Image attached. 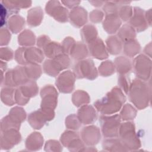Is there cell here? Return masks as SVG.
Returning a JSON list of instances; mask_svg holds the SVG:
<instances>
[{
	"mask_svg": "<svg viewBox=\"0 0 152 152\" xmlns=\"http://www.w3.org/2000/svg\"><path fill=\"white\" fill-rule=\"evenodd\" d=\"M119 5L115 1H106L104 2L103 7V10L106 15L110 14H118V11Z\"/></svg>",
	"mask_w": 152,
	"mask_h": 152,
	"instance_id": "obj_46",
	"label": "cell"
},
{
	"mask_svg": "<svg viewBox=\"0 0 152 152\" xmlns=\"http://www.w3.org/2000/svg\"><path fill=\"white\" fill-rule=\"evenodd\" d=\"M75 78L74 72L69 70L62 72L55 82L58 90L62 93H70L74 88Z\"/></svg>",
	"mask_w": 152,
	"mask_h": 152,
	"instance_id": "obj_13",
	"label": "cell"
},
{
	"mask_svg": "<svg viewBox=\"0 0 152 152\" xmlns=\"http://www.w3.org/2000/svg\"><path fill=\"white\" fill-rule=\"evenodd\" d=\"M61 2L68 8L73 9L78 7L81 2L79 1H62Z\"/></svg>",
	"mask_w": 152,
	"mask_h": 152,
	"instance_id": "obj_56",
	"label": "cell"
},
{
	"mask_svg": "<svg viewBox=\"0 0 152 152\" xmlns=\"http://www.w3.org/2000/svg\"><path fill=\"white\" fill-rule=\"evenodd\" d=\"M11 3L17 8H26L28 7H30L31 5V1H24V2H21V1H10Z\"/></svg>",
	"mask_w": 152,
	"mask_h": 152,
	"instance_id": "obj_55",
	"label": "cell"
},
{
	"mask_svg": "<svg viewBox=\"0 0 152 152\" xmlns=\"http://www.w3.org/2000/svg\"><path fill=\"white\" fill-rule=\"evenodd\" d=\"M24 66L29 80L36 81L40 77L42 69L38 64H31Z\"/></svg>",
	"mask_w": 152,
	"mask_h": 152,
	"instance_id": "obj_36",
	"label": "cell"
},
{
	"mask_svg": "<svg viewBox=\"0 0 152 152\" xmlns=\"http://www.w3.org/2000/svg\"><path fill=\"white\" fill-rule=\"evenodd\" d=\"M80 35L83 41L88 44L97 37V31L94 25L88 24L84 26L81 29Z\"/></svg>",
	"mask_w": 152,
	"mask_h": 152,
	"instance_id": "obj_26",
	"label": "cell"
},
{
	"mask_svg": "<svg viewBox=\"0 0 152 152\" xmlns=\"http://www.w3.org/2000/svg\"><path fill=\"white\" fill-rule=\"evenodd\" d=\"M115 71L114 64L111 61L102 62L99 66V72L102 77H109L112 75Z\"/></svg>",
	"mask_w": 152,
	"mask_h": 152,
	"instance_id": "obj_39",
	"label": "cell"
},
{
	"mask_svg": "<svg viewBox=\"0 0 152 152\" xmlns=\"http://www.w3.org/2000/svg\"><path fill=\"white\" fill-rule=\"evenodd\" d=\"M25 26V20L20 15L15 14L12 15L8 21L9 30L14 34L19 33Z\"/></svg>",
	"mask_w": 152,
	"mask_h": 152,
	"instance_id": "obj_30",
	"label": "cell"
},
{
	"mask_svg": "<svg viewBox=\"0 0 152 152\" xmlns=\"http://www.w3.org/2000/svg\"><path fill=\"white\" fill-rule=\"evenodd\" d=\"M104 13L99 10H94L90 13V20L93 23H99L103 20Z\"/></svg>",
	"mask_w": 152,
	"mask_h": 152,
	"instance_id": "obj_49",
	"label": "cell"
},
{
	"mask_svg": "<svg viewBox=\"0 0 152 152\" xmlns=\"http://www.w3.org/2000/svg\"><path fill=\"white\" fill-rule=\"evenodd\" d=\"M121 119L119 115L115 114L107 116L102 115L99 117L102 132L105 138L118 137L119 128Z\"/></svg>",
	"mask_w": 152,
	"mask_h": 152,
	"instance_id": "obj_6",
	"label": "cell"
},
{
	"mask_svg": "<svg viewBox=\"0 0 152 152\" xmlns=\"http://www.w3.org/2000/svg\"><path fill=\"white\" fill-rule=\"evenodd\" d=\"M21 124L16 122L12 119H11L8 115L6 116L1 122V131L10 129H15L17 130L20 129Z\"/></svg>",
	"mask_w": 152,
	"mask_h": 152,
	"instance_id": "obj_40",
	"label": "cell"
},
{
	"mask_svg": "<svg viewBox=\"0 0 152 152\" xmlns=\"http://www.w3.org/2000/svg\"><path fill=\"white\" fill-rule=\"evenodd\" d=\"M122 22L118 14H107L103 22V27L108 34L117 32L121 26Z\"/></svg>",
	"mask_w": 152,
	"mask_h": 152,
	"instance_id": "obj_20",
	"label": "cell"
},
{
	"mask_svg": "<svg viewBox=\"0 0 152 152\" xmlns=\"http://www.w3.org/2000/svg\"><path fill=\"white\" fill-rule=\"evenodd\" d=\"M144 13L145 11L143 9L137 7L134 8L132 15L129 19V25L137 32L143 31L148 27Z\"/></svg>",
	"mask_w": 152,
	"mask_h": 152,
	"instance_id": "obj_17",
	"label": "cell"
},
{
	"mask_svg": "<svg viewBox=\"0 0 152 152\" xmlns=\"http://www.w3.org/2000/svg\"><path fill=\"white\" fill-rule=\"evenodd\" d=\"M90 3H91L93 6L96 7H101L102 5L104 4V1H89Z\"/></svg>",
	"mask_w": 152,
	"mask_h": 152,
	"instance_id": "obj_59",
	"label": "cell"
},
{
	"mask_svg": "<svg viewBox=\"0 0 152 152\" xmlns=\"http://www.w3.org/2000/svg\"><path fill=\"white\" fill-rule=\"evenodd\" d=\"M81 125L77 115L71 114L68 115L65 119L66 127L71 130H78Z\"/></svg>",
	"mask_w": 152,
	"mask_h": 152,
	"instance_id": "obj_42",
	"label": "cell"
},
{
	"mask_svg": "<svg viewBox=\"0 0 152 152\" xmlns=\"http://www.w3.org/2000/svg\"><path fill=\"white\" fill-rule=\"evenodd\" d=\"M84 147V143L80 137L73 140L67 147L70 151H81Z\"/></svg>",
	"mask_w": 152,
	"mask_h": 152,
	"instance_id": "obj_45",
	"label": "cell"
},
{
	"mask_svg": "<svg viewBox=\"0 0 152 152\" xmlns=\"http://www.w3.org/2000/svg\"><path fill=\"white\" fill-rule=\"evenodd\" d=\"M115 69L119 75L128 74L132 68L131 61L125 56H119L114 61Z\"/></svg>",
	"mask_w": 152,
	"mask_h": 152,
	"instance_id": "obj_24",
	"label": "cell"
},
{
	"mask_svg": "<svg viewBox=\"0 0 152 152\" xmlns=\"http://www.w3.org/2000/svg\"><path fill=\"white\" fill-rule=\"evenodd\" d=\"M132 13L133 10L131 6L128 5H119L118 15L122 21H126L129 20L132 15Z\"/></svg>",
	"mask_w": 152,
	"mask_h": 152,
	"instance_id": "obj_41",
	"label": "cell"
},
{
	"mask_svg": "<svg viewBox=\"0 0 152 152\" xmlns=\"http://www.w3.org/2000/svg\"><path fill=\"white\" fill-rule=\"evenodd\" d=\"M54 117V110H46L40 108L28 115V122L34 129H40L47 122L52 120Z\"/></svg>",
	"mask_w": 152,
	"mask_h": 152,
	"instance_id": "obj_11",
	"label": "cell"
},
{
	"mask_svg": "<svg viewBox=\"0 0 152 152\" xmlns=\"http://www.w3.org/2000/svg\"><path fill=\"white\" fill-rule=\"evenodd\" d=\"M8 12L6 7L4 6V5L2 3H1V27H2L5 23L7 17L8 15Z\"/></svg>",
	"mask_w": 152,
	"mask_h": 152,
	"instance_id": "obj_54",
	"label": "cell"
},
{
	"mask_svg": "<svg viewBox=\"0 0 152 152\" xmlns=\"http://www.w3.org/2000/svg\"><path fill=\"white\" fill-rule=\"evenodd\" d=\"M129 101L139 110L146 108L150 101L151 87L146 81L135 78L130 84L128 92Z\"/></svg>",
	"mask_w": 152,
	"mask_h": 152,
	"instance_id": "obj_2",
	"label": "cell"
},
{
	"mask_svg": "<svg viewBox=\"0 0 152 152\" xmlns=\"http://www.w3.org/2000/svg\"><path fill=\"white\" fill-rule=\"evenodd\" d=\"M131 83L128 74L119 75L118 77V85L119 88L125 92V94H128Z\"/></svg>",
	"mask_w": 152,
	"mask_h": 152,
	"instance_id": "obj_44",
	"label": "cell"
},
{
	"mask_svg": "<svg viewBox=\"0 0 152 152\" xmlns=\"http://www.w3.org/2000/svg\"><path fill=\"white\" fill-rule=\"evenodd\" d=\"M71 60L69 56L61 53L56 57L46 59L43 65V71L50 77H56L61 71L69 67Z\"/></svg>",
	"mask_w": 152,
	"mask_h": 152,
	"instance_id": "obj_5",
	"label": "cell"
},
{
	"mask_svg": "<svg viewBox=\"0 0 152 152\" xmlns=\"http://www.w3.org/2000/svg\"><path fill=\"white\" fill-rule=\"evenodd\" d=\"M8 116L14 121L21 124L26 119V113L22 107L15 106L10 110Z\"/></svg>",
	"mask_w": 152,
	"mask_h": 152,
	"instance_id": "obj_38",
	"label": "cell"
},
{
	"mask_svg": "<svg viewBox=\"0 0 152 152\" xmlns=\"http://www.w3.org/2000/svg\"><path fill=\"white\" fill-rule=\"evenodd\" d=\"M102 147L104 150L108 151H128L118 137L106 138V139L104 140L103 141Z\"/></svg>",
	"mask_w": 152,
	"mask_h": 152,
	"instance_id": "obj_22",
	"label": "cell"
},
{
	"mask_svg": "<svg viewBox=\"0 0 152 152\" xmlns=\"http://www.w3.org/2000/svg\"><path fill=\"white\" fill-rule=\"evenodd\" d=\"M88 50L90 56L97 59L103 60L108 58V52L103 41L99 37L88 44Z\"/></svg>",
	"mask_w": 152,
	"mask_h": 152,
	"instance_id": "obj_16",
	"label": "cell"
},
{
	"mask_svg": "<svg viewBox=\"0 0 152 152\" xmlns=\"http://www.w3.org/2000/svg\"><path fill=\"white\" fill-rule=\"evenodd\" d=\"M125 100L123 91L119 87H115L105 96L95 102L94 106L102 115H110L119 112Z\"/></svg>",
	"mask_w": 152,
	"mask_h": 152,
	"instance_id": "obj_1",
	"label": "cell"
},
{
	"mask_svg": "<svg viewBox=\"0 0 152 152\" xmlns=\"http://www.w3.org/2000/svg\"><path fill=\"white\" fill-rule=\"evenodd\" d=\"M77 116L81 124L89 125L93 124L97 119V113L95 109L91 105L81 106L78 110Z\"/></svg>",
	"mask_w": 152,
	"mask_h": 152,
	"instance_id": "obj_19",
	"label": "cell"
},
{
	"mask_svg": "<svg viewBox=\"0 0 152 152\" xmlns=\"http://www.w3.org/2000/svg\"><path fill=\"white\" fill-rule=\"evenodd\" d=\"M151 42L149 43V44H148L144 49V53L148 56V57L150 58H151Z\"/></svg>",
	"mask_w": 152,
	"mask_h": 152,
	"instance_id": "obj_58",
	"label": "cell"
},
{
	"mask_svg": "<svg viewBox=\"0 0 152 152\" xmlns=\"http://www.w3.org/2000/svg\"><path fill=\"white\" fill-rule=\"evenodd\" d=\"M18 44L24 47L33 46L36 42V36L30 30H24L18 37Z\"/></svg>",
	"mask_w": 152,
	"mask_h": 152,
	"instance_id": "obj_32",
	"label": "cell"
},
{
	"mask_svg": "<svg viewBox=\"0 0 152 152\" xmlns=\"http://www.w3.org/2000/svg\"><path fill=\"white\" fill-rule=\"evenodd\" d=\"M15 89L13 87H5L2 88L1 98L2 102L7 106H12L15 103L14 95Z\"/></svg>",
	"mask_w": 152,
	"mask_h": 152,
	"instance_id": "obj_35",
	"label": "cell"
},
{
	"mask_svg": "<svg viewBox=\"0 0 152 152\" xmlns=\"http://www.w3.org/2000/svg\"><path fill=\"white\" fill-rule=\"evenodd\" d=\"M74 73L75 77L78 79L86 78L93 80L98 76V72L94 63L91 59L78 61L74 66Z\"/></svg>",
	"mask_w": 152,
	"mask_h": 152,
	"instance_id": "obj_8",
	"label": "cell"
},
{
	"mask_svg": "<svg viewBox=\"0 0 152 152\" xmlns=\"http://www.w3.org/2000/svg\"><path fill=\"white\" fill-rule=\"evenodd\" d=\"M137 115V110L131 104H124L120 112L119 116L121 120L130 121L135 118Z\"/></svg>",
	"mask_w": 152,
	"mask_h": 152,
	"instance_id": "obj_37",
	"label": "cell"
},
{
	"mask_svg": "<svg viewBox=\"0 0 152 152\" xmlns=\"http://www.w3.org/2000/svg\"><path fill=\"white\" fill-rule=\"evenodd\" d=\"M43 144V137L40 132H33L26 138L25 146L28 151L40 150Z\"/></svg>",
	"mask_w": 152,
	"mask_h": 152,
	"instance_id": "obj_21",
	"label": "cell"
},
{
	"mask_svg": "<svg viewBox=\"0 0 152 152\" xmlns=\"http://www.w3.org/2000/svg\"><path fill=\"white\" fill-rule=\"evenodd\" d=\"M40 108L47 110H54L58 103V93L56 89L52 85H46L40 90Z\"/></svg>",
	"mask_w": 152,
	"mask_h": 152,
	"instance_id": "obj_10",
	"label": "cell"
},
{
	"mask_svg": "<svg viewBox=\"0 0 152 152\" xmlns=\"http://www.w3.org/2000/svg\"><path fill=\"white\" fill-rule=\"evenodd\" d=\"M21 136L19 130L10 129L1 131V147L2 150H8L20 142Z\"/></svg>",
	"mask_w": 152,
	"mask_h": 152,
	"instance_id": "obj_14",
	"label": "cell"
},
{
	"mask_svg": "<svg viewBox=\"0 0 152 152\" xmlns=\"http://www.w3.org/2000/svg\"><path fill=\"white\" fill-rule=\"evenodd\" d=\"M21 93L26 97L30 99L36 96L39 91V87L36 81L29 80L23 85L18 87Z\"/></svg>",
	"mask_w": 152,
	"mask_h": 152,
	"instance_id": "obj_29",
	"label": "cell"
},
{
	"mask_svg": "<svg viewBox=\"0 0 152 152\" xmlns=\"http://www.w3.org/2000/svg\"><path fill=\"white\" fill-rule=\"evenodd\" d=\"M1 45H7L9 43L11 39V34L9 30L5 28L1 29Z\"/></svg>",
	"mask_w": 152,
	"mask_h": 152,
	"instance_id": "obj_52",
	"label": "cell"
},
{
	"mask_svg": "<svg viewBox=\"0 0 152 152\" xmlns=\"http://www.w3.org/2000/svg\"><path fill=\"white\" fill-rule=\"evenodd\" d=\"M78 134L72 131H65L61 135L60 141L61 144L65 147H67L69 143L75 138L78 137Z\"/></svg>",
	"mask_w": 152,
	"mask_h": 152,
	"instance_id": "obj_43",
	"label": "cell"
},
{
	"mask_svg": "<svg viewBox=\"0 0 152 152\" xmlns=\"http://www.w3.org/2000/svg\"><path fill=\"white\" fill-rule=\"evenodd\" d=\"M118 137L124 145L128 151L138 150L141 147V144L136 132L134 122L128 121L121 124Z\"/></svg>",
	"mask_w": 152,
	"mask_h": 152,
	"instance_id": "obj_3",
	"label": "cell"
},
{
	"mask_svg": "<svg viewBox=\"0 0 152 152\" xmlns=\"http://www.w3.org/2000/svg\"><path fill=\"white\" fill-rule=\"evenodd\" d=\"M69 20L73 26L80 28L87 21V12L84 8L78 6L69 13Z\"/></svg>",
	"mask_w": 152,
	"mask_h": 152,
	"instance_id": "obj_18",
	"label": "cell"
},
{
	"mask_svg": "<svg viewBox=\"0 0 152 152\" xmlns=\"http://www.w3.org/2000/svg\"><path fill=\"white\" fill-rule=\"evenodd\" d=\"M141 50V46L138 42L135 39L124 43V52L125 55L132 58L139 53Z\"/></svg>",
	"mask_w": 152,
	"mask_h": 152,
	"instance_id": "obj_33",
	"label": "cell"
},
{
	"mask_svg": "<svg viewBox=\"0 0 152 152\" xmlns=\"http://www.w3.org/2000/svg\"><path fill=\"white\" fill-rule=\"evenodd\" d=\"M42 51L44 55L50 59H52L61 53H64L61 44L58 42L52 41L49 42L42 49Z\"/></svg>",
	"mask_w": 152,
	"mask_h": 152,
	"instance_id": "obj_27",
	"label": "cell"
},
{
	"mask_svg": "<svg viewBox=\"0 0 152 152\" xmlns=\"http://www.w3.org/2000/svg\"><path fill=\"white\" fill-rule=\"evenodd\" d=\"M14 53L13 51L9 48L5 47L1 48L0 57L1 60L5 61H8L11 60L13 58Z\"/></svg>",
	"mask_w": 152,
	"mask_h": 152,
	"instance_id": "obj_51",
	"label": "cell"
},
{
	"mask_svg": "<svg viewBox=\"0 0 152 152\" xmlns=\"http://www.w3.org/2000/svg\"><path fill=\"white\" fill-rule=\"evenodd\" d=\"M88 54V50L86 43L81 42H77L74 45L69 55L73 59L79 61L85 59V58L87 57Z\"/></svg>",
	"mask_w": 152,
	"mask_h": 152,
	"instance_id": "obj_25",
	"label": "cell"
},
{
	"mask_svg": "<svg viewBox=\"0 0 152 152\" xmlns=\"http://www.w3.org/2000/svg\"><path fill=\"white\" fill-rule=\"evenodd\" d=\"M43 18V12L41 7H36L28 11L27 22L31 27H36L40 24Z\"/></svg>",
	"mask_w": 152,
	"mask_h": 152,
	"instance_id": "obj_23",
	"label": "cell"
},
{
	"mask_svg": "<svg viewBox=\"0 0 152 152\" xmlns=\"http://www.w3.org/2000/svg\"><path fill=\"white\" fill-rule=\"evenodd\" d=\"M45 11L48 14L59 22L65 23L69 19L68 10L63 7L59 1H48L45 7Z\"/></svg>",
	"mask_w": 152,
	"mask_h": 152,
	"instance_id": "obj_12",
	"label": "cell"
},
{
	"mask_svg": "<svg viewBox=\"0 0 152 152\" xmlns=\"http://www.w3.org/2000/svg\"><path fill=\"white\" fill-rule=\"evenodd\" d=\"M14 58L19 64L24 66L42 62L44 59V53L39 48L20 47L15 50Z\"/></svg>",
	"mask_w": 152,
	"mask_h": 152,
	"instance_id": "obj_4",
	"label": "cell"
},
{
	"mask_svg": "<svg viewBox=\"0 0 152 152\" xmlns=\"http://www.w3.org/2000/svg\"><path fill=\"white\" fill-rule=\"evenodd\" d=\"M118 37L122 42H126L135 39L136 32L135 29L129 24H124L118 31Z\"/></svg>",
	"mask_w": 152,
	"mask_h": 152,
	"instance_id": "obj_31",
	"label": "cell"
},
{
	"mask_svg": "<svg viewBox=\"0 0 152 152\" xmlns=\"http://www.w3.org/2000/svg\"><path fill=\"white\" fill-rule=\"evenodd\" d=\"M134 72L137 77L144 81H148L151 76V60L144 55L141 54L135 57L132 63Z\"/></svg>",
	"mask_w": 152,
	"mask_h": 152,
	"instance_id": "obj_7",
	"label": "cell"
},
{
	"mask_svg": "<svg viewBox=\"0 0 152 152\" xmlns=\"http://www.w3.org/2000/svg\"><path fill=\"white\" fill-rule=\"evenodd\" d=\"M90 101V98L88 93L83 90H78L74 93L72 96V102L77 107L87 104Z\"/></svg>",
	"mask_w": 152,
	"mask_h": 152,
	"instance_id": "obj_34",
	"label": "cell"
},
{
	"mask_svg": "<svg viewBox=\"0 0 152 152\" xmlns=\"http://www.w3.org/2000/svg\"><path fill=\"white\" fill-rule=\"evenodd\" d=\"M75 43V42L72 37H65L61 44L63 50H64V53L68 55H69V53Z\"/></svg>",
	"mask_w": 152,
	"mask_h": 152,
	"instance_id": "obj_48",
	"label": "cell"
},
{
	"mask_svg": "<svg viewBox=\"0 0 152 152\" xmlns=\"http://www.w3.org/2000/svg\"><path fill=\"white\" fill-rule=\"evenodd\" d=\"M145 19L148 26H151V9H149L148 11H145L144 13Z\"/></svg>",
	"mask_w": 152,
	"mask_h": 152,
	"instance_id": "obj_57",
	"label": "cell"
},
{
	"mask_svg": "<svg viewBox=\"0 0 152 152\" xmlns=\"http://www.w3.org/2000/svg\"><path fill=\"white\" fill-rule=\"evenodd\" d=\"M107 52L112 55H118L121 52L122 44L121 40L117 36H111L106 40Z\"/></svg>",
	"mask_w": 152,
	"mask_h": 152,
	"instance_id": "obj_28",
	"label": "cell"
},
{
	"mask_svg": "<svg viewBox=\"0 0 152 152\" xmlns=\"http://www.w3.org/2000/svg\"><path fill=\"white\" fill-rule=\"evenodd\" d=\"M45 151H62V147L59 141L54 140H50L47 141L45 143Z\"/></svg>",
	"mask_w": 152,
	"mask_h": 152,
	"instance_id": "obj_47",
	"label": "cell"
},
{
	"mask_svg": "<svg viewBox=\"0 0 152 152\" xmlns=\"http://www.w3.org/2000/svg\"><path fill=\"white\" fill-rule=\"evenodd\" d=\"M29 80L24 66H17L15 68L8 70L3 80L5 87H20Z\"/></svg>",
	"mask_w": 152,
	"mask_h": 152,
	"instance_id": "obj_9",
	"label": "cell"
},
{
	"mask_svg": "<svg viewBox=\"0 0 152 152\" xmlns=\"http://www.w3.org/2000/svg\"><path fill=\"white\" fill-rule=\"evenodd\" d=\"M80 135L84 143L88 146L97 144L101 138L100 129L94 125L84 127L81 131Z\"/></svg>",
	"mask_w": 152,
	"mask_h": 152,
	"instance_id": "obj_15",
	"label": "cell"
},
{
	"mask_svg": "<svg viewBox=\"0 0 152 152\" xmlns=\"http://www.w3.org/2000/svg\"><path fill=\"white\" fill-rule=\"evenodd\" d=\"M50 41L51 40L48 36L46 35H41L37 39V45L38 48L42 50Z\"/></svg>",
	"mask_w": 152,
	"mask_h": 152,
	"instance_id": "obj_53",
	"label": "cell"
},
{
	"mask_svg": "<svg viewBox=\"0 0 152 152\" xmlns=\"http://www.w3.org/2000/svg\"><path fill=\"white\" fill-rule=\"evenodd\" d=\"M14 99H15V103L21 106L26 105L29 102V100H30V99H28L26 97L24 96H23V94L21 93L20 89L18 88V87L17 89H15Z\"/></svg>",
	"mask_w": 152,
	"mask_h": 152,
	"instance_id": "obj_50",
	"label": "cell"
}]
</instances>
